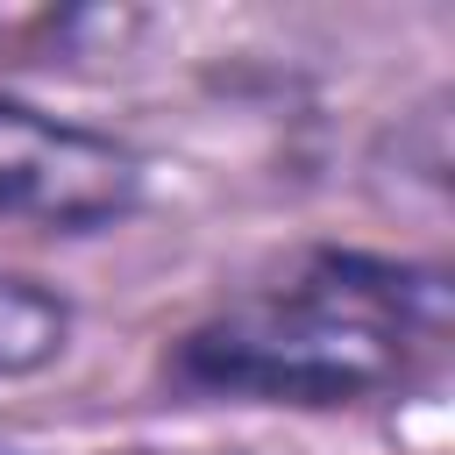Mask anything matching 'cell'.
<instances>
[{
    "label": "cell",
    "instance_id": "1",
    "mask_svg": "<svg viewBox=\"0 0 455 455\" xmlns=\"http://www.w3.org/2000/svg\"><path fill=\"white\" fill-rule=\"evenodd\" d=\"M448 341V277L398 256L313 249L291 277L235 291L164 348L192 398L355 405L405 384Z\"/></svg>",
    "mask_w": 455,
    "mask_h": 455
},
{
    "label": "cell",
    "instance_id": "2",
    "mask_svg": "<svg viewBox=\"0 0 455 455\" xmlns=\"http://www.w3.org/2000/svg\"><path fill=\"white\" fill-rule=\"evenodd\" d=\"M142 206V164L128 142L0 100V220L50 235H92Z\"/></svg>",
    "mask_w": 455,
    "mask_h": 455
},
{
    "label": "cell",
    "instance_id": "3",
    "mask_svg": "<svg viewBox=\"0 0 455 455\" xmlns=\"http://www.w3.org/2000/svg\"><path fill=\"white\" fill-rule=\"evenodd\" d=\"M71 348V299L28 270H0V384L50 370Z\"/></svg>",
    "mask_w": 455,
    "mask_h": 455
}]
</instances>
